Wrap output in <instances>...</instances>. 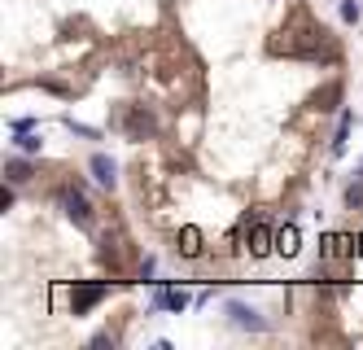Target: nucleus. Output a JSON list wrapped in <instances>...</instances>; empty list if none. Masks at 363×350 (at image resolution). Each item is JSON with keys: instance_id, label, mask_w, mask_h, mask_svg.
<instances>
[{"instance_id": "nucleus-18", "label": "nucleus", "mask_w": 363, "mask_h": 350, "mask_svg": "<svg viewBox=\"0 0 363 350\" xmlns=\"http://www.w3.org/2000/svg\"><path fill=\"white\" fill-rule=\"evenodd\" d=\"M355 179H363V162H359V171H355Z\"/></svg>"}, {"instance_id": "nucleus-17", "label": "nucleus", "mask_w": 363, "mask_h": 350, "mask_svg": "<svg viewBox=\"0 0 363 350\" xmlns=\"http://www.w3.org/2000/svg\"><path fill=\"white\" fill-rule=\"evenodd\" d=\"M14 131H35V118H14Z\"/></svg>"}, {"instance_id": "nucleus-6", "label": "nucleus", "mask_w": 363, "mask_h": 350, "mask_svg": "<svg viewBox=\"0 0 363 350\" xmlns=\"http://www.w3.org/2000/svg\"><path fill=\"white\" fill-rule=\"evenodd\" d=\"M201 228H192V223H184V228H179V254H184V259H201L206 254V245H201Z\"/></svg>"}, {"instance_id": "nucleus-16", "label": "nucleus", "mask_w": 363, "mask_h": 350, "mask_svg": "<svg viewBox=\"0 0 363 350\" xmlns=\"http://www.w3.org/2000/svg\"><path fill=\"white\" fill-rule=\"evenodd\" d=\"M88 346H96V350H101V346H110V350H114V337H110V333H96Z\"/></svg>"}, {"instance_id": "nucleus-10", "label": "nucleus", "mask_w": 363, "mask_h": 350, "mask_svg": "<svg viewBox=\"0 0 363 350\" xmlns=\"http://www.w3.org/2000/svg\"><path fill=\"white\" fill-rule=\"evenodd\" d=\"M14 144H18V153H40L44 149V140L35 136V131H14Z\"/></svg>"}, {"instance_id": "nucleus-5", "label": "nucleus", "mask_w": 363, "mask_h": 350, "mask_svg": "<svg viewBox=\"0 0 363 350\" xmlns=\"http://www.w3.org/2000/svg\"><path fill=\"white\" fill-rule=\"evenodd\" d=\"M88 171L96 175V184H101V188H114L118 184V166L105 158V153H92V158H88Z\"/></svg>"}, {"instance_id": "nucleus-8", "label": "nucleus", "mask_w": 363, "mask_h": 350, "mask_svg": "<svg viewBox=\"0 0 363 350\" xmlns=\"http://www.w3.org/2000/svg\"><path fill=\"white\" fill-rule=\"evenodd\" d=\"M31 175H35V166H31L27 158H9V162H5V179H9V184H27Z\"/></svg>"}, {"instance_id": "nucleus-12", "label": "nucleus", "mask_w": 363, "mask_h": 350, "mask_svg": "<svg viewBox=\"0 0 363 350\" xmlns=\"http://www.w3.org/2000/svg\"><path fill=\"white\" fill-rule=\"evenodd\" d=\"M346 206L350 210H363V179H355V184L346 188Z\"/></svg>"}, {"instance_id": "nucleus-9", "label": "nucleus", "mask_w": 363, "mask_h": 350, "mask_svg": "<svg viewBox=\"0 0 363 350\" xmlns=\"http://www.w3.org/2000/svg\"><path fill=\"white\" fill-rule=\"evenodd\" d=\"M276 254H285V259L298 254V228L294 223H285L280 232H276Z\"/></svg>"}, {"instance_id": "nucleus-7", "label": "nucleus", "mask_w": 363, "mask_h": 350, "mask_svg": "<svg viewBox=\"0 0 363 350\" xmlns=\"http://www.w3.org/2000/svg\"><path fill=\"white\" fill-rule=\"evenodd\" d=\"M153 114H144V110H131V118H127V136L131 140H144V136H153Z\"/></svg>"}, {"instance_id": "nucleus-13", "label": "nucleus", "mask_w": 363, "mask_h": 350, "mask_svg": "<svg viewBox=\"0 0 363 350\" xmlns=\"http://www.w3.org/2000/svg\"><path fill=\"white\" fill-rule=\"evenodd\" d=\"M342 22H350V27L359 22V5H355V0H342Z\"/></svg>"}, {"instance_id": "nucleus-2", "label": "nucleus", "mask_w": 363, "mask_h": 350, "mask_svg": "<svg viewBox=\"0 0 363 350\" xmlns=\"http://www.w3.org/2000/svg\"><path fill=\"white\" fill-rule=\"evenodd\" d=\"M105 294H110V281H83V285H75V294H70V311H75V316H88Z\"/></svg>"}, {"instance_id": "nucleus-14", "label": "nucleus", "mask_w": 363, "mask_h": 350, "mask_svg": "<svg viewBox=\"0 0 363 350\" xmlns=\"http://www.w3.org/2000/svg\"><path fill=\"white\" fill-rule=\"evenodd\" d=\"M18 184H9V188H0V210H14V201H18Z\"/></svg>"}, {"instance_id": "nucleus-1", "label": "nucleus", "mask_w": 363, "mask_h": 350, "mask_svg": "<svg viewBox=\"0 0 363 350\" xmlns=\"http://www.w3.org/2000/svg\"><path fill=\"white\" fill-rule=\"evenodd\" d=\"M57 201H62V215H66L75 228H92V201L83 197L75 184H66L62 193H57Z\"/></svg>"}, {"instance_id": "nucleus-15", "label": "nucleus", "mask_w": 363, "mask_h": 350, "mask_svg": "<svg viewBox=\"0 0 363 350\" xmlns=\"http://www.w3.org/2000/svg\"><path fill=\"white\" fill-rule=\"evenodd\" d=\"M153 272H158V263L144 259V263H140V281H153Z\"/></svg>"}, {"instance_id": "nucleus-3", "label": "nucleus", "mask_w": 363, "mask_h": 350, "mask_svg": "<svg viewBox=\"0 0 363 350\" xmlns=\"http://www.w3.org/2000/svg\"><path fill=\"white\" fill-rule=\"evenodd\" d=\"M228 320H232L236 329H250V333H263V329H267V320H263L254 307H245V303H228Z\"/></svg>"}, {"instance_id": "nucleus-11", "label": "nucleus", "mask_w": 363, "mask_h": 350, "mask_svg": "<svg viewBox=\"0 0 363 350\" xmlns=\"http://www.w3.org/2000/svg\"><path fill=\"white\" fill-rule=\"evenodd\" d=\"M350 127H355V114H342V123H337V136H333V153H342L346 149V140H350Z\"/></svg>"}, {"instance_id": "nucleus-4", "label": "nucleus", "mask_w": 363, "mask_h": 350, "mask_svg": "<svg viewBox=\"0 0 363 350\" xmlns=\"http://www.w3.org/2000/svg\"><path fill=\"white\" fill-rule=\"evenodd\" d=\"M245 250H250L254 259H267L272 250H276V228H267V223H254V228H250V245H245Z\"/></svg>"}]
</instances>
